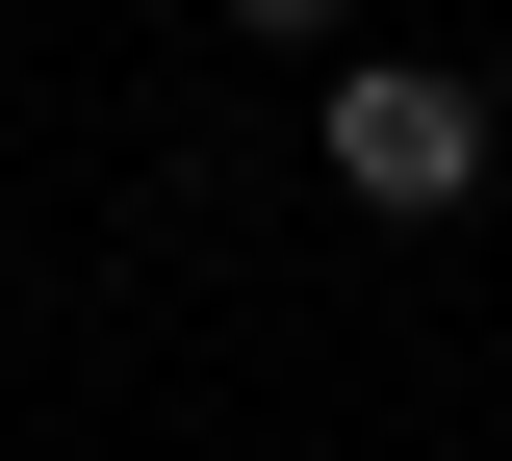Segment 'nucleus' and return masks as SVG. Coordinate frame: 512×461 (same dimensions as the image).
Here are the masks:
<instances>
[{"label":"nucleus","instance_id":"nucleus-1","mask_svg":"<svg viewBox=\"0 0 512 461\" xmlns=\"http://www.w3.org/2000/svg\"><path fill=\"white\" fill-rule=\"evenodd\" d=\"M461 180H487V103H461L436 52H333V205H384V231H436Z\"/></svg>","mask_w":512,"mask_h":461},{"label":"nucleus","instance_id":"nucleus-2","mask_svg":"<svg viewBox=\"0 0 512 461\" xmlns=\"http://www.w3.org/2000/svg\"><path fill=\"white\" fill-rule=\"evenodd\" d=\"M205 26H256V52H333V26H359V0H205Z\"/></svg>","mask_w":512,"mask_h":461}]
</instances>
